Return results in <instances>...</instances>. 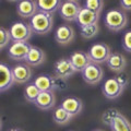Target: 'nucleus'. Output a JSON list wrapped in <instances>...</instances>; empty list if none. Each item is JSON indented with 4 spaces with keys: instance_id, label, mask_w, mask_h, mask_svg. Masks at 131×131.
<instances>
[{
    "instance_id": "7ed1b4c3",
    "label": "nucleus",
    "mask_w": 131,
    "mask_h": 131,
    "mask_svg": "<svg viewBox=\"0 0 131 131\" xmlns=\"http://www.w3.org/2000/svg\"><path fill=\"white\" fill-rule=\"evenodd\" d=\"M9 32L11 35V39L13 42H27L32 37V34L34 33L30 24L22 21L12 24Z\"/></svg>"
},
{
    "instance_id": "f03ea898",
    "label": "nucleus",
    "mask_w": 131,
    "mask_h": 131,
    "mask_svg": "<svg viewBox=\"0 0 131 131\" xmlns=\"http://www.w3.org/2000/svg\"><path fill=\"white\" fill-rule=\"evenodd\" d=\"M104 23L110 31L119 32L128 24V18L120 9H112L105 14Z\"/></svg>"
},
{
    "instance_id": "4be33fe9",
    "label": "nucleus",
    "mask_w": 131,
    "mask_h": 131,
    "mask_svg": "<svg viewBox=\"0 0 131 131\" xmlns=\"http://www.w3.org/2000/svg\"><path fill=\"white\" fill-rule=\"evenodd\" d=\"M110 129L112 131H131V122L120 114L112 121Z\"/></svg>"
},
{
    "instance_id": "ddd939ff",
    "label": "nucleus",
    "mask_w": 131,
    "mask_h": 131,
    "mask_svg": "<svg viewBox=\"0 0 131 131\" xmlns=\"http://www.w3.org/2000/svg\"><path fill=\"white\" fill-rule=\"evenodd\" d=\"M34 83L40 92H54V90L57 89V78L49 74H42L36 78Z\"/></svg>"
},
{
    "instance_id": "6e6552de",
    "label": "nucleus",
    "mask_w": 131,
    "mask_h": 131,
    "mask_svg": "<svg viewBox=\"0 0 131 131\" xmlns=\"http://www.w3.org/2000/svg\"><path fill=\"white\" fill-rule=\"evenodd\" d=\"M54 72L56 78L67 80L72 74H74L77 71L73 68L70 58H62V59H59L58 61H56V63L54 66Z\"/></svg>"
},
{
    "instance_id": "a211bd4d",
    "label": "nucleus",
    "mask_w": 131,
    "mask_h": 131,
    "mask_svg": "<svg viewBox=\"0 0 131 131\" xmlns=\"http://www.w3.org/2000/svg\"><path fill=\"white\" fill-rule=\"evenodd\" d=\"M61 106H62L72 117L79 115L82 112V109H83V103H82V101L80 98L73 97V96L64 98L62 101V103H61Z\"/></svg>"
},
{
    "instance_id": "39448f33",
    "label": "nucleus",
    "mask_w": 131,
    "mask_h": 131,
    "mask_svg": "<svg viewBox=\"0 0 131 131\" xmlns=\"http://www.w3.org/2000/svg\"><path fill=\"white\" fill-rule=\"evenodd\" d=\"M82 10V7L80 3L74 0H67L61 3V7L59 9V14L64 21H77L78 15Z\"/></svg>"
},
{
    "instance_id": "bb28decb",
    "label": "nucleus",
    "mask_w": 131,
    "mask_h": 131,
    "mask_svg": "<svg viewBox=\"0 0 131 131\" xmlns=\"http://www.w3.org/2000/svg\"><path fill=\"white\" fill-rule=\"evenodd\" d=\"M120 114L121 113L118 109H116V108H109L107 110H105L104 114L102 115V121H103L105 125H107V126L110 127L112 121L118 116V115H120Z\"/></svg>"
},
{
    "instance_id": "f3484780",
    "label": "nucleus",
    "mask_w": 131,
    "mask_h": 131,
    "mask_svg": "<svg viewBox=\"0 0 131 131\" xmlns=\"http://www.w3.org/2000/svg\"><path fill=\"white\" fill-rule=\"evenodd\" d=\"M13 71V75H14V80L15 83H25L32 77V70L30 68V66L26 63H18L12 68Z\"/></svg>"
},
{
    "instance_id": "1a4fd4ad",
    "label": "nucleus",
    "mask_w": 131,
    "mask_h": 131,
    "mask_svg": "<svg viewBox=\"0 0 131 131\" xmlns=\"http://www.w3.org/2000/svg\"><path fill=\"white\" fill-rule=\"evenodd\" d=\"M124 88L118 83V81L115 78H110L105 81V83L102 86V92H103L104 96L108 100H116L119 97L122 92H124Z\"/></svg>"
},
{
    "instance_id": "dca6fc26",
    "label": "nucleus",
    "mask_w": 131,
    "mask_h": 131,
    "mask_svg": "<svg viewBox=\"0 0 131 131\" xmlns=\"http://www.w3.org/2000/svg\"><path fill=\"white\" fill-rule=\"evenodd\" d=\"M106 64L109 68V70H112L113 72L119 73V72H124L127 66V61L125 56H122L120 52H112V55L109 56Z\"/></svg>"
},
{
    "instance_id": "9b49d317",
    "label": "nucleus",
    "mask_w": 131,
    "mask_h": 131,
    "mask_svg": "<svg viewBox=\"0 0 131 131\" xmlns=\"http://www.w3.org/2000/svg\"><path fill=\"white\" fill-rule=\"evenodd\" d=\"M0 74H1V81H0V92H6L12 85L15 83L14 75L12 68H10L6 63L0 64Z\"/></svg>"
},
{
    "instance_id": "0eeeda50",
    "label": "nucleus",
    "mask_w": 131,
    "mask_h": 131,
    "mask_svg": "<svg viewBox=\"0 0 131 131\" xmlns=\"http://www.w3.org/2000/svg\"><path fill=\"white\" fill-rule=\"evenodd\" d=\"M32 48V45L28 44L27 42H13L8 50V56L11 59L16 61H25L26 57L28 55Z\"/></svg>"
},
{
    "instance_id": "2f4dec72",
    "label": "nucleus",
    "mask_w": 131,
    "mask_h": 131,
    "mask_svg": "<svg viewBox=\"0 0 131 131\" xmlns=\"http://www.w3.org/2000/svg\"><path fill=\"white\" fill-rule=\"evenodd\" d=\"M8 131H23L21 129H19V128H12V129H9Z\"/></svg>"
},
{
    "instance_id": "cd10ccee",
    "label": "nucleus",
    "mask_w": 131,
    "mask_h": 131,
    "mask_svg": "<svg viewBox=\"0 0 131 131\" xmlns=\"http://www.w3.org/2000/svg\"><path fill=\"white\" fill-rule=\"evenodd\" d=\"M11 39V35H10V32L9 30H7L3 26L0 27V49H3Z\"/></svg>"
},
{
    "instance_id": "aec40b11",
    "label": "nucleus",
    "mask_w": 131,
    "mask_h": 131,
    "mask_svg": "<svg viewBox=\"0 0 131 131\" xmlns=\"http://www.w3.org/2000/svg\"><path fill=\"white\" fill-rule=\"evenodd\" d=\"M45 59H46V55H45L44 50H42L40 48L36 47V46H32L30 52L25 59V62L28 66H33V67H36V66L42 64Z\"/></svg>"
},
{
    "instance_id": "412c9836",
    "label": "nucleus",
    "mask_w": 131,
    "mask_h": 131,
    "mask_svg": "<svg viewBox=\"0 0 131 131\" xmlns=\"http://www.w3.org/2000/svg\"><path fill=\"white\" fill-rule=\"evenodd\" d=\"M36 3H37L38 12L51 14L57 10L59 11L62 2L60 0H38V1H36Z\"/></svg>"
},
{
    "instance_id": "5701e85b",
    "label": "nucleus",
    "mask_w": 131,
    "mask_h": 131,
    "mask_svg": "<svg viewBox=\"0 0 131 131\" xmlns=\"http://www.w3.org/2000/svg\"><path fill=\"white\" fill-rule=\"evenodd\" d=\"M72 116L62 106H58L52 113V120H54L57 125H66L71 120Z\"/></svg>"
},
{
    "instance_id": "423d86ee",
    "label": "nucleus",
    "mask_w": 131,
    "mask_h": 131,
    "mask_svg": "<svg viewBox=\"0 0 131 131\" xmlns=\"http://www.w3.org/2000/svg\"><path fill=\"white\" fill-rule=\"evenodd\" d=\"M81 74L84 82H86L88 84H91V85H95L103 79L104 72L100 64L91 62L82 70Z\"/></svg>"
},
{
    "instance_id": "6ab92c4d",
    "label": "nucleus",
    "mask_w": 131,
    "mask_h": 131,
    "mask_svg": "<svg viewBox=\"0 0 131 131\" xmlns=\"http://www.w3.org/2000/svg\"><path fill=\"white\" fill-rule=\"evenodd\" d=\"M70 61L73 66V68L75 69V71H80V72H82V70H83L88 64L92 62L91 59H90L89 54L88 52H84V51L73 52L70 56Z\"/></svg>"
},
{
    "instance_id": "393cba45",
    "label": "nucleus",
    "mask_w": 131,
    "mask_h": 131,
    "mask_svg": "<svg viewBox=\"0 0 131 131\" xmlns=\"http://www.w3.org/2000/svg\"><path fill=\"white\" fill-rule=\"evenodd\" d=\"M98 25L97 24H93V25H88V26H82L80 27V34L83 38H93L95 37L98 33Z\"/></svg>"
},
{
    "instance_id": "20e7f679",
    "label": "nucleus",
    "mask_w": 131,
    "mask_h": 131,
    "mask_svg": "<svg viewBox=\"0 0 131 131\" xmlns=\"http://www.w3.org/2000/svg\"><path fill=\"white\" fill-rule=\"evenodd\" d=\"M88 54L92 62L100 64L103 62H107L109 56L112 55V50H110V47L108 45L104 43H97L92 45L91 48L89 49Z\"/></svg>"
},
{
    "instance_id": "4468645a",
    "label": "nucleus",
    "mask_w": 131,
    "mask_h": 131,
    "mask_svg": "<svg viewBox=\"0 0 131 131\" xmlns=\"http://www.w3.org/2000/svg\"><path fill=\"white\" fill-rule=\"evenodd\" d=\"M98 20H100V14L98 13H95V12L86 9V8H82V10L80 11L75 22L79 24L80 27H82V26L97 24Z\"/></svg>"
},
{
    "instance_id": "473e14b6",
    "label": "nucleus",
    "mask_w": 131,
    "mask_h": 131,
    "mask_svg": "<svg viewBox=\"0 0 131 131\" xmlns=\"http://www.w3.org/2000/svg\"><path fill=\"white\" fill-rule=\"evenodd\" d=\"M92 131H104V130H102V129H94V130H92Z\"/></svg>"
},
{
    "instance_id": "c756f323",
    "label": "nucleus",
    "mask_w": 131,
    "mask_h": 131,
    "mask_svg": "<svg viewBox=\"0 0 131 131\" xmlns=\"http://www.w3.org/2000/svg\"><path fill=\"white\" fill-rule=\"evenodd\" d=\"M122 47L125 48V50L131 52V31L125 33L124 37H122Z\"/></svg>"
},
{
    "instance_id": "a878e982",
    "label": "nucleus",
    "mask_w": 131,
    "mask_h": 131,
    "mask_svg": "<svg viewBox=\"0 0 131 131\" xmlns=\"http://www.w3.org/2000/svg\"><path fill=\"white\" fill-rule=\"evenodd\" d=\"M84 8L100 14L104 8V1L103 0H86L84 3Z\"/></svg>"
},
{
    "instance_id": "f8f14e48",
    "label": "nucleus",
    "mask_w": 131,
    "mask_h": 131,
    "mask_svg": "<svg viewBox=\"0 0 131 131\" xmlns=\"http://www.w3.org/2000/svg\"><path fill=\"white\" fill-rule=\"evenodd\" d=\"M74 38V30L67 24L60 25L55 32V39L57 43L61 45L70 44Z\"/></svg>"
},
{
    "instance_id": "9d476101",
    "label": "nucleus",
    "mask_w": 131,
    "mask_h": 131,
    "mask_svg": "<svg viewBox=\"0 0 131 131\" xmlns=\"http://www.w3.org/2000/svg\"><path fill=\"white\" fill-rule=\"evenodd\" d=\"M16 12L18 14L24 19H32L36 13L38 12L37 3L36 1H32V0H23L20 1L16 6Z\"/></svg>"
},
{
    "instance_id": "c85d7f7f",
    "label": "nucleus",
    "mask_w": 131,
    "mask_h": 131,
    "mask_svg": "<svg viewBox=\"0 0 131 131\" xmlns=\"http://www.w3.org/2000/svg\"><path fill=\"white\" fill-rule=\"evenodd\" d=\"M115 79L118 81V83H119L124 89H126L127 86H128V84H129V77H128V74H127L125 71L117 73L116 77H115Z\"/></svg>"
},
{
    "instance_id": "b1692460",
    "label": "nucleus",
    "mask_w": 131,
    "mask_h": 131,
    "mask_svg": "<svg viewBox=\"0 0 131 131\" xmlns=\"http://www.w3.org/2000/svg\"><path fill=\"white\" fill-rule=\"evenodd\" d=\"M39 94H40V90L36 86L34 82L27 84L25 90H24V96H25V100L31 102V103H33V104H34L35 101L37 100Z\"/></svg>"
},
{
    "instance_id": "f257e3e1",
    "label": "nucleus",
    "mask_w": 131,
    "mask_h": 131,
    "mask_svg": "<svg viewBox=\"0 0 131 131\" xmlns=\"http://www.w3.org/2000/svg\"><path fill=\"white\" fill-rule=\"evenodd\" d=\"M30 25L33 32L38 35L48 34L54 26V18L51 14L37 12L30 21Z\"/></svg>"
},
{
    "instance_id": "7c9ffc66",
    "label": "nucleus",
    "mask_w": 131,
    "mask_h": 131,
    "mask_svg": "<svg viewBox=\"0 0 131 131\" xmlns=\"http://www.w3.org/2000/svg\"><path fill=\"white\" fill-rule=\"evenodd\" d=\"M120 6L125 10H131V0H121Z\"/></svg>"
},
{
    "instance_id": "2eb2a0df",
    "label": "nucleus",
    "mask_w": 131,
    "mask_h": 131,
    "mask_svg": "<svg viewBox=\"0 0 131 131\" xmlns=\"http://www.w3.org/2000/svg\"><path fill=\"white\" fill-rule=\"evenodd\" d=\"M56 104V96L54 92H40L34 105L42 110H49L54 108Z\"/></svg>"
}]
</instances>
